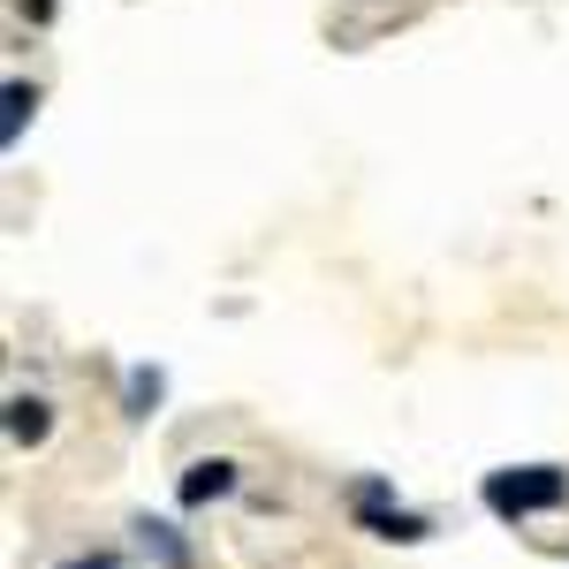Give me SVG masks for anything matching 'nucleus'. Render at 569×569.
Returning <instances> with one entry per match:
<instances>
[{"mask_svg":"<svg viewBox=\"0 0 569 569\" xmlns=\"http://www.w3.org/2000/svg\"><path fill=\"white\" fill-rule=\"evenodd\" d=\"M562 501H569V471H555V463H517V471H493V479H486V509L509 517V525L547 517V509H562Z\"/></svg>","mask_w":569,"mask_h":569,"instance_id":"obj_1","label":"nucleus"},{"mask_svg":"<svg viewBox=\"0 0 569 569\" xmlns=\"http://www.w3.org/2000/svg\"><path fill=\"white\" fill-rule=\"evenodd\" d=\"M357 509H365V525L380 531V539H426V517H410V509H388V486L372 479V486H357Z\"/></svg>","mask_w":569,"mask_h":569,"instance_id":"obj_2","label":"nucleus"},{"mask_svg":"<svg viewBox=\"0 0 569 569\" xmlns=\"http://www.w3.org/2000/svg\"><path fill=\"white\" fill-rule=\"evenodd\" d=\"M220 493H236V463H190L182 471V509H206V501H220Z\"/></svg>","mask_w":569,"mask_h":569,"instance_id":"obj_3","label":"nucleus"},{"mask_svg":"<svg viewBox=\"0 0 569 569\" xmlns=\"http://www.w3.org/2000/svg\"><path fill=\"white\" fill-rule=\"evenodd\" d=\"M46 426H53V418H46L39 395H16V402H8V440H46Z\"/></svg>","mask_w":569,"mask_h":569,"instance_id":"obj_4","label":"nucleus"},{"mask_svg":"<svg viewBox=\"0 0 569 569\" xmlns=\"http://www.w3.org/2000/svg\"><path fill=\"white\" fill-rule=\"evenodd\" d=\"M31 107H39V91H31V84H8V91H0V137H8V144L23 137V114H31Z\"/></svg>","mask_w":569,"mask_h":569,"instance_id":"obj_5","label":"nucleus"},{"mask_svg":"<svg viewBox=\"0 0 569 569\" xmlns=\"http://www.w3.org/2000/svg\"><path fill=\"white\" fill-rule=\"evenodd\" d=\"M137 539H144V547H160V562H168V569H182V562H190V547H182V539H176L168 525H152V517L137 525Z\"/></svg>","mask_w":569,"mask_h":569,"instance_id":"obj_6","label":"nucleus"},{"mask_svg":"<svg viewBox=\"0 0 569 569\" xmlns=\"http://www.w3.org/2000/svg\"><path fill=\"white\" fill-rule=\"evenodd\" d=\"M160 402V372H130V418H144Z\"/></svg>","mask_w":569,"mask_h":569,"instance_id":"obj_7","label":"nucleus"},{"mask_svg":"<svg viewBox=\"0 0 569 569\" xmlns=\"http://www.w3.org/2000/svg\"><path fill=\"white\" fill-rule=\"evenodd\" d=\"M61 569H122V562H107V555H77V562H61Z\"/></svg>","mask_w":569,"mask_h":569,"instance_id":"obj_8","label":"nucleus"}]
</instances>
